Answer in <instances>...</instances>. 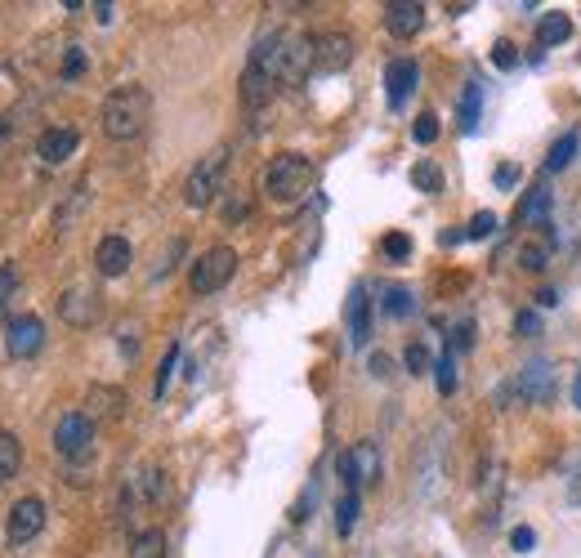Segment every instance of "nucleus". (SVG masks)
I'll list each match as a JSON object with an SVG mask.
<instances>
[{"label": "nucleus", "instance_id": "9", "mask_svg": "<svg viewBox=\"0 0 581 558\" xmlns=\"http://www.w3.org/2000/svg\"><path fill=\"white\" fill-rule=\"evenodd\" d=\"M94 447V420L85 411H68V416L54 425V451L63 460H81Z\"/></svg>", "mask_w": 581, "mask_h": 558}, {"label": "nucleus", "instance_id": "26", "mask_svg": "<svg viewBox=\"0 0 581 558\" xmlns=\"http://www.w3.org/2000/svg\"><path fill=\"white\" fill-rule=\"evenodd\" d=\"M434 380H438V393H443V398L456 389V353L452 349H447L443 358L434 362Z\"/></svg>", "mask_w": 581, "mask_h": 558}, {"label": "nucleus", "instance_id": "29", "mask_svg": "<svg viewBox=\"0 0 581 558\" xmlns=\"http://www.w3.org/2000/svg\"><path fill=\"white\" fill-rule=\"evenodd\" d=\"M412 184L421 188V192H438V188H443V175H438L434 161H421V166L412 170Z\"/></svg>", "mask_w": 581, "mask_h": 558}, {"label": "nucleus", "instance_id": "8", "mask_svg": "<svg viewBox=\"0 0 581 558\" xmlns=\"http://www.w3.org/2000/svg\"><path fill=\"white\" fill-rule=\"evenodd\" d=\"M41 527H45V500L41 496H23V500H14V509H9V518H5V541L18 550V545L36 541Z\"/></svg>", "mask_w": 581, "mask_h": 558}, {"label": "nucleus", "instance_id": "33", "mask_svg": "<svg viewBox=\"0 0 581 558\" xmlns=\"http://www.w3.org/2000/svg\"><path fill=\"white\" fill-rule=\"evenodd\" d=\"M412 134H416V143H434L438 139V117H434V112H421L416 125H412Z\"/></svg>", "mask_w": 581, "mask_h": 558}, {"label": "nucleus", "instance_id": "2", "mask_svg": "<svg viewBox=\"0 0 581 558\" xmlns=\"http://www.w3.org/2000/svg\"><path fill=\"white\" fill-rule=\"evenodd\" d=\"M99 121H103V134H108L112 143L139 139V134L148 130V121H152V99H148V90H144V85H117V90H112L108 99H103Z\"/></svg>", "mask_w": 581, "mask_h": 558}, {"label": "nucleus", "instance_id": "22", "mask_svg": "<svg viewBox=\"0 0 581 558\" xmlns=\"http://www.w3.org/2000/svg\"><path fill=\"white\" fill-rule=\"evenodd\" d=\"M23 465V442L14 434H0V478H14Z\"/></svg>", "mask_w": 581, "mask_h": 558}, {"label": "nucleus", "instance_id": "17", "mask_svg": "<svg viewBox=\"0 0 581 558\" xmlns=\"http://www.w3.org/2000/svg\"><path fill=\"white\" fill-rule=\"evenodd\" d=\"M345 313H349V340L363 349V344L371 340V300H367V286H354V291H349Z\"/></svg>", "mask_w": 581, "mask_h": 558}, {"label": "nucleus", "instance_id": "38", "mask_svg": "<svg viewBox=\"0 0 581 558\" xmlns=\"http://www.w3.org/2000/svg\"><path fill=\"white\" fill-rule=\"evenodd\" d=\"M85 72V50H68V59H63V81H76V76Z\"/></svg>", "mask_w": 581, "mask_h": 558}, {"label": "nucleus", "instance_id": "13", "mask_svg": "<svg viewBox=\"0 0 581 558\" xmlns=\"http://www.w3.org/2000/svg\"><path fill=\"white\" fill-rule=\"evenodd\" d=\"M76 143H81V134L68 130V125H54V130H45L41 139H36V157H41L45 166H63L76 152Z\"/></svg>", "mask_w": 581, "mask_h": 558}, {"label": "nucleus", "instance_id": "25", "mask_svg": "<svg viewBox=\"0 0 581 558\" xmlns=\"http://www.w3.org/2000/svg\"><path fill=\"white\" fill-rule=\"evenodd\" d=\"M354 523H358V492H345V496H340V505H336V532L349 536V532H354Z\"/></svg>", "mask_w": 581, "mask_h": 558}, {"label": "nucleus", "instance_id": "37", "mask_svg": "<svg viewBox=\"0 0 581 558\" xmlns=\"http://www.w3.org/2000/svg\"><path fill=\"white\" fill-rule=\"evenodd\" d=\"M385 255L389 259H407V255H412V237H407V233H389L385 237Z\"/></svg>", "mask_w": 581, "mask_h": 558}, {"label": "nucleus", "instance_id": "21", "mask_svg": "<svg viewBox=\"0 0 581 558\" xmlns=\"http://www.w3.org/2000/svg\"><path fill=\"white\" fill-rule=\"evenodd\" d=\"M523 393L528 398H550V367L546 362H532V367H523Z\"/></svg>", "mask_w": 581, "mask_h": 558}, {"label": "nucleus", "instance_id": "41", "mask_svg": "<svg viewBox=\"0 0 581 558\" xmlns=\"http://www.w3.org/2000/svg\"><path fill=\"white\" fill-rule=\"evenodd\" d=\"M497 184H501V188H514V184H519V166H501V170H497Z\"/></svg>", "mask_w": 581, "mask_h": 558}, {"label": "nucleus", "instance_id": "32", "mask_svg": "<svg viewBox=\"0 0 581 558\" xmlns=\"http://www.w3.org/2000/svg\"><path fill=\"white\" fill-rule=\"evenodd\" d=\"M403 362H407V371H412V375H425V371L434 367V362H430V349H425V344H407Z\"/></svg>", "mask_w": 581, "mask_h": 558}, {"label": "nucleus", "instance_id": "10", "mask_svg": "<svg viewBox=\"0 0 581 558\" xmlns=\"http://www.w3.org/2000/svg\"><path fill=\"white\" fill-rule=\"evenodd\" d=\"M99 313H103V295L94 291L90 282H76V286H68V291L59 295V317L68 326H94V322H99Z\"/></svg>", "mask_w": 581, "mask_h": 558}, {"label": "nucleus", "instance_id": "16", "mask_svg": "<svg viewBox=\"0 0 581 558\" xmlns=\"http://www.w3.org/2000/svg\"><path fill=\"white\" fill-rule=\"evenodd\" d=\"M121 411H126V393H121L117 384H94V389L85 393V416L90 420H117Z\"/></svg>", "mask_w": 581, "mask_h": 558}, {"label": "nucleus", "instance_id": "14", "mask_svg": "<svg viewBox=\"0 0 581 558\" xmlns=\"http://www.w3.org/2000/svg\"><path fill=\"white\" fill-rule=\"evenodd\" d=\"M130 259H135V250H130L126 237H103L99 250H94V268H99V277H121L130 268Z\"/></svg>", "mask_w": 581, "mask_h": 558}, {"label": "nucleus", "instance_id": "42", "mask_svg": "<svg viewBox=\"0 0 581 558\" xmlns=\"http://www.w3.org/2000/svg\"><path fill=\"white\" fill-rule=\"evenodd\" d=\"M371 375H389V358H385V353H371Z\"/></svg>", "mask_w": 581, "mask_h": 558}, {"label": "nucleus", "instance_id": "4", "mask_svg": "<svg viewBox=\"0 0 581 558\" xmlns=\"http://www.w3.org/2000/svg\"><path fill=\"white\" fill-rule=\"evenodd\" d=\"M224 175H228V148H215L188 170V184H184V201L193 210H206L211 201L224 192Z\"/></svg>", "mask_w": 581, "mask_h": 558}, {"label": "nucleus", "instance_id": "12", "mask_svg": "<svg viewBox=\"0 0 581 558\" xmlns=\"http://www.w3.org/2000/svg\"><path fill=\"white\" fill-rule=\"evenodd\" d=\"M421 23H425L421 0H394V5H385V27H389V36H398V41H412V36L421 32Z\"/></svg>", "mask_w": 581, "mask_h": 558}, {"label": "nucleus", "instance_id": "11", "mask_svg": "<svg viewBox=\"0 0 581 558\" xmlns=\"http://www.w3.org/2000/svg\"><path fill=\"white\" fill-rule=\"evenodd\" d=\"M41 344H45V322L36 313H23L5 326V353L9 358H32V353H41Z\"/></svg>", "mask_w": 581, "mask_h": 558}, {"label": "nucleus", "instance_id": "19", "mask_svg": "<svg viewBox=\"0 0 581 558\" xmlns=\"http://www.w3.org/2000/svg\"><path fill=\"white\" fill-rule=\"evenodd\" d=\"M568 36H573V18H568V14H546L537 23V41L541 45H564Z\"/></svg>", "mask_w": 581, "mask_h": 558}, {"label": "nucleus", "instance_id": "5", "mask_svg": "<svg viewBox=\"0 0 581 558\" xmlns=\"http://www.w3.org/2000/svg\"><path fill=\"white\" fill-rule=\"evenodd\" d=\"M233 273H237V250L233 246H211L206 255H197L193 273H188V286H193V295H215L233 282Z\"/></svg>", "mask_w": 581, "mask_h": 558}, {"label": "nucleus", "instance_id": "6", "mask_svg": "<svg viewBox=\"0 0 581 558\" xmlns=\"http://www.w3.org/2000/svg\"><path fill=\"white\" fill-rule=\"evenodd\" d=\"M336 474H340V483H345V492H358V487L376 483V478H380V451H376V442H354L349 451H340V456H336Z\"/></svg>", "mask_w": 581, "mask_h": 558}, {"label": "nucleus", "instance_id": "24", "mask_svg": "<svg viewBox=\"0 0 581 558\" xmlns=\"http://www.w3.org/2000/svg\"><path fill=\"white\" fill-rule=\"evenodd\" d=\"M573 157H577V134H564V139L550 148V157H546V175H555V170L573 166Z\"/></svg>", "mask_w": 581, "mask_h": 558}, {"label": "nucleus", "instance_id": "34", "mask_svg": "<svg viewBox=\"0 0 581 558\" xmlns=\"http://www.w3.org/2000/svg\"><path fill=\"white\" fill-rule=\"evenodd\" d=\"M175 362H179V344H170V349H166V358H161V371H157V389H152V393H157V398H161V393H166V384H170V371H175Z\"/></svg>", "mask_w": 581, "mask_h": 558}, {"label": "nucleus", "instance_id": "15", "mask_svg": "<svg viewBox=\"0 0 581 558\" xmlns=\"http://www.w3.org/2000/svg\"><path fill=\"white\" fill-rule=\"evenodd\" d=\"M416 81H421V67L412 59H394L385 67V85H389V108H403L407 94L416 90Z\"/></svg>", "mask_w": 581, "mask_h": 558}, {"label": "nucleus", "instance_id": "7", "mask_svg": "<svg viewBox=\"0 0 581 558\" xmlns=\"http://www.w3.org/2000/svg\"><path fill=\"white\" fill-rule=\"evenodd\" d=\"M354 63V36L349 32H322L313 36V76H336Z\"/></svg>", "mask_w": 581, "mask_h": 558}, {"label": "nucleus", "instance_id": "28", "mask_svg": "<svg viewBox=\"0 0 581 558\" xmlns=\"http://www.w3.org/2000/svg\"><path fill=\"white\" fill-rule=\"evenodd\" d=\"M85 201H90V184H76V188H72V201L59 210V228H63V233H68V224H72L76 215H81V206H85Z\"/></svg>", "mask_w": 581, "mask_h": 558}, {"label": "nucleus", "instance_id": "35", "mask_svg": "<svg viewBox=\"0 0 581 558\" xmlns=\"http://www.w3.org/2000/svg\"><path fill=\"white\" fill-rule=\"evenodd\" d=\"M519 264L528 268V273H541V268H546V246H537V242L523 246V250H519Z\"/></svg>", "mask_w": 581, "mask_h": 558}, {"label": "nucleus", "instance_id": "43", "mask_svg": "<svg viewBox=\"0 0 581 558\" xmlns=\"http://www.w3.org/2000/svg\"><path fill=\"white\" fill-rule=\"evenodd\" d=\"M94 18H99V23H112V5H94Z\"/></svg>", "mask_w": 581, "mask_h": 558}, {"label": "nucleus", "instance_id": "45", "mask_svg": "<svg viewBox=\"0 0 581 558\" xmlns=\"http://www.w3.org/2000/svg\"><path fill=\"white\" fill-rule=\"evenodd\" d=\"M573 402L581 407V371H577V380H573Z\"/></svg>", "mask_w": 581, "mask_h": 558}, {"label": "nucleus", "instance_id": "18", "mask_svg": "<svg viewBox=\"0 0 581 558\" xmlns=\"http://www.w3.org/2000/svg\"><path fill=\"white\" fill-rule=\"evenodd\" d=\"M479 112H483V85L470 81V85L461 90V108H456V121H461L465 134L479 130Z\"/></svg>", "mask_w": 581, "mask_h": 558}, {"label": "nucleus", "instance_id": "40", "mask_svg": "<svg viewBox=\"0 0 581 558\" xmlns=\"http://www.w3.org/2000/svg\"><path fill=\"white\" fill-rule=\"evenodd\" d=\"M492 63H497V67H514V63H519V54H514L510 41H497V45H492Z\"/></svg>", "mask_w": 581, "mask_h": 558}, {"label": "nucleus", "instance_id": "39", "mask_svg": "<svg viewBox=\"0 0 581 558\" xmlns=\"http://www.w3.org/2000/svg\"><path fill=\"white\" fill-rule=\"evenodd\" d=\"M510 545H514L519 554H528L532 545H537V532H532V527H514V532H510Z\"/></svg>", "mask_w": 581, "mask_h": 558}, {"label": "nucleus", "instance_id": "31", "mask_svg": "<svg viewBox=\"0 0 581 558\" xmlns=\"http://www.w3.org/2000/svg\"><path fill=\"white\" fill-rule=\"evenodd\" d=\"M550 210V192L546 188H532V197L523 201V219H532V224H541Z\"/></svg>", "mask_w": 581, "mask_h": 558}, {"label": "nucleus", "instance_id": "44", "mask_svg": "<svg viewBox=\"0 0 581 558\" xmlns=\"http://www.w3.org/2000/svg\"><path fill=\"white\" fill-rule=\"evenodd\" d=\"M537 304H546V309H550V304H559V300H555V291L546 286V291H537Z\"/></svg>", "mask_w": 581, "mask_h": 558}, {"label": "nucleus", "instance_id": "20", "mask_svg": "<svg viewBox=\"0 0 581 558\" xmlns=\"http://www.w3.org/2000/svg\"><path fill=\"white\" fill-rule=\"evenodd\" d=\"M130 558H166V532L161 527H148L130 541Z\"/></svg>", "mask_w": 581, "mask_h": 558}, {"label": "nucleus", "instance_id": "3", "mask_svg": "<svg viewBox=\"0 0 581 558\" xmlns=\"http://www.w3.org/2000/svg\"><path fill=\"white\" fill-rule=\"evenodd\" d=\"M309 188H313V166L300 152H282V157H273L269 170H264V197L278 201V206L300 201Z\"/></svg>", "mask_w": 581, "mask_h": 558}, {"label": "nucleus", "instance_id": "30", "mask_svg": "<svg viewBox=\"0 0 581 558\" xmlns=\"http://www.w3.org/2000/svg\"><path fill=\"white\" fill-rule=\"evenodd\" d=\"M492 233H497V215H492V210H479V215L470 219V228H465L470 242H483V237H492Z\"/></svg>", "mask_w": 581, "mask_h": 558}, {"label": "nucleus", "instance_id": "36", "mask_svg": "<svg viewBox=\"0 0 581 558\" xmlns=\"http://www.w3.org/2000/svg\"><path fill=\"white\" fill-rule=\"evenodd\" d=\"M514 331L523 335V340H532V335H541V317L532 309H519V317H514Z\"/></svg>", "mask_w": 581, "mask_h": 558}, {"label": "nucleus", "instance_id": "1", "mask_svg": "<svg viewBox=\"0 0 581 558\" xmlns=\"http://www.w3.org/2000/svg\"><path fill=\"white\" fill-rule=\"evenodd\" d=\"M251 72H260L273 85H295L313 72V36L295 32H273L251 50Z\"/></svg>", "mask_w": 581, "mask_h": 558}, {"label": "nucleus", "instance_id": "23", "mask_svg": "<svg viewBox=\"0 0 581 558\" xmlns=\"http://www.w3.org/2000/svg\"><path fill=\"white\" fill-rule=\"evenodd\" d=\"M18 282H23V277H18V264H14V259H5V264H0V317H5L9 304H14Z\"/></svg>", "mask_w": 581, "mask_h": 558}, {"label": "nucleus", "instance_id": "27", "mask_svg": "<svg viewBox=\"0 0 581 558\" xmlns=\"http://www.w3.org/2000/svg\"><path fill=\"white\" fill-rule=\"evenodd\" d=\"M412 309H416V304H412V291H407V286H389V291H385V313H389V317H407Z\"/></svg>", "mask_w": 581, "mask_h": 558}]
</instances>
